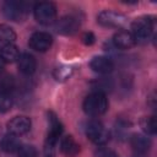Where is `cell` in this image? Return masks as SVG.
Wrapping results in <instances>:
<instances>
[{"label":"cell","mask_w":157,"mask_h":157,"mask_svg":"<svg viewBox=\"0 0 157 157\" xmlns=\"http://www.w3.org/2000/svg\"><path fill=\"white\" fill-rule=\"evenodd\" d=\"M0 47H1V45H0Z\"/></svg>","instance_id":"obj_30"},{"label":"cell","mask_w":157,"mask_h":157,"mask_svg":"<svg viewBox=\"0 0 157 157\" xmlns=\"http://www.w3.org/2000/svg\"><path fill=\"white\" fill-rule=\"evenodd\" d=\"M45 157H53V156H52V155H47Z\"/></svg>","instance_id":"obj_28"},{"label":"cell","mask_w":157,"mask_h":157,"mask_svg":"<svg viewBox=\"0 0 157 157\" xmlns=\"http://www.w3.org/2000/svg\"><path fill=\"white\" fill-rule=\"evenodd\" d=\"M29 4L22 1H5L1 5V12L4 17L11 21H22L28 12Z\"/></svg>","instance_id":"obj_5"},{"label":"cell","mask_w":157,"mask_h":157,"mask_svg":"<svg viewBox=\"0 0 157 157\" xmlns=\"http://www.w3.org/2000/svg\"><path fill=\"white\" fill-rule=\"evenodd\" d=\"M60 150L63 155L66 157H76L77 153L80 152V145L76 142V140L71 135H67L61 139Z\"/></svg>","instance_id":"obj_15"},{"label":"cell","mask_w":157,"mask_h":157,"mask_svg":"<svg viewBox=\"0 0 157 157\" xmlns=\"http://www.w3.org/2000/svg\"><path fill=\"white\" fill-rule=\"evenodd\" d=\"M97 22L107 28H121L126 25L128 18L120 12L112 10H103L98 13Z\"/></svg>","instance_id":"obj_6"},{"label":"cell","mask_w":157,"mask_h":157,"mask_svg":"<svg viewBox=\"0 0 157 157\" xmlns=\"http://www.w3.org/2000/svg\"><path fill=\"white\" fill-rule=\"evenodd\" d=\"M12 98L10 94L7 93H2L0 92V112L4 113V112H7L11 109L12 107Z\"/></svg>","instance_id":"obj_23"},{"label":"cell","mask_w":157,"mask_h":157,"mask_svg":"<svg viewBox=\"0 0 157 157\" xmlns=\"http://www.w3.org/2000/svg\"><path fill=\"white\" fill-rule=\"evenodd\" d=\"M33 13L37 22L44 26L53 25L56 21V6L53 2H37L33 7Z\"/></svg>","instance_id":"obj_4"},{"label":"cell","mask_w":157,"mask_h":157,"mask_svg":"<svg viewBox=\"0 0 157 157\" xmlns=\"http://www.w3.org/2000/svg\"><path fill=\"white\" fill-rule=\"evenodd\" d=\"M5 64H6V63H5V61L1 59V56H0V72L4 70V67H5Z\"/></svg>","instance_id":"obj_26"},{"label":"cell","mask_w":157,"mask_h":157,"mask_svg":"<svg viewBox=\"0 0 157 157\" xmlns=\"http://www.w3.org/2000/svg\"><path fill=\"white\" fill-rule=\"evenodd\" d=\"M80 28V22L74 16H64L55 21V29L64 36H72Z\"/></svg>","instance_id":"obj_10"},{"label":"cell","mask_w":157,"mask_h":157,"mask_svg":"<svg viewBox=\"0 0 157 157\" xmlns=\"http://www.w3.org/2000/svg\"><path fill=\"white\" fill-rule=\"evenodd\" d=\"M0 56L5 63H13L20 58V50L15 44H5L0 47Z\"/></svg>","instance_id":"obj_17"},{"label":"cell","mask_w":157,"mask_h":157,"mask_svg":"<svg viewBox=\"0 0 157 157\" xmlns=\"http://www.w3.org/2000/svg\"><path fill=\"white\" fill-rule=\"evenodd\" d=\"M16 39L15 31L7 25H0V45L13 44Z\"/></svg>","instance_id":"obj_19"},{"label":"cell","mask_w":157,"mask_h":157,"mask_svg":"<svg viewBox=\"0 0 157 157\" xmlns=\"http://www.w3.org/2000/svg\"><path fill=\"white\" fill-rule=\"evenodd\" d=\"M15 88V80L10 75H5L0 78V92L10 94L11 91Z\"/></svg>","instance_id":"obj_21"},{"label":"cell","mask_w":157,"mask_h":157,"mask_svg":"<svg viewBox=\"0 0 157 157\" xmlns=\"http://www.w3.org/2000/svg\"><path fill=\"white\" fill-rule=\"evenodd\" d=\"M72 72H74L72 66H70V65H60V66L55 67L53 75H54L56 81L63 82V81H66L72 75Z\"/></svg>","instance_id":"obj_20"},{"label":"cell","mask_w":157,"mask_h":157,"mask_svg":"<svg viewBox=\"0 0 157 157\" xmlns=\"http://www.w3.org/2000/svg\"><path fill=\"white\" fill-rule=\"evenodd\" d=\"M140 126L144 132L147 135H155L157 132V123H156V117L155 115H148V117H142L140 119Z\"/></svg>","instance_id":"obj_18"},{"label":"cell","mask_w":157,"mask_h":157,"mask_svg":"<svg viewBox=\"0 0 157 157\" xmlns=\"http://www.w3.org/2000/svg\"><path fill=\"white\" fill-rule=\"evenodd\" d=\"M0 132H1V126H0Z\"/></svg>","instance_id":"obj_29"},{"label":"cell","mask_w":157,"mask_h":157,"mask_svg":"<svg viewBox=\"0 0 157 157\" xmlns=\"http://www.w3.org/2000/svg\"><path fill=\"white\" fill-rule=\"evenodd\" d=\"M129 141L135 153H147L152 144L151 139L147 137V135H142V134H134Z\"/></svg>","instance_id":"obj_13"},{"label":"cell","mask_w":157,"mask_h":157,"mask_svg":"<svg viewBox=\"0 0 157 157\" xmlns=\"http://www.w3.org/2000/svg\"><path fill=\"white\" fill-rule=\"evenodd\" d=\"M94 157H118V155L108 147H98L94 151Z\"/></svg>","instance_id":"obj_24"},{"label":"cell","mask_w":157,"mask_h":157,"mask_svg":"<svg viewBox=\"0 0 157 157\" xmlns=\"http://www.w3.org/2000/svg\"><path fill=\"white\" fill-rule=\"evenodd\" d=\"M18 157H37L38 152L37 148L32 145H21L18 151H17Z\"/></svg>","instance_id":"obj_22"},{"label":"cell","mask_w":157,"mask_h":157,"mask_svg":"<svg viewBox=\"0 0 157 157\" xmlns=\"http://www.w3.org/2000/svg\"><path fill=\"white\" fill-rule=\"evenodd\" d=\"M86 136L96 145L102 146L105 145L110 140V132L109 130L98 120H91L86 125Z\"/></svg>","instance_id":"obj_3"},{"label":"cell","mask_w":157,"mask_h":157,"mask_svg":"<svg viewBox=\"0 0 157 157\" xmlns=\"http://www.w3.org/2000/svg\"><path fill=\"white\" fill-rule=\"evenodd\" d=\"M113 44L118 49L126 50V49H131L136 44V40H135L134 36L131 34V32H129V31H118L113 36Z\"/></svg>","instance_id":"obj_12"},{"label":"cell","mask_w":157,"mask_h":157,"mask_svg":"<svg viewBox=\"0 0 157 157\" xmlns=\"http://www.w3.org/2000/svg\"><path fill=\"white\" fill-rule=\"evenodd\" d=\"M134 157H146V153H135Z\"/></svg>","instance_id":"obj_27"},{"label":"cell","mask_w":157,"mask_h":157,"mask_svg":"<svg viewBox=\"0 0 157 157\" xmlns=\"http://www.w3.org/2000/svg\"><path fill=\"white\" fill-rule=\"evenodd\" d=\"M17 66L23 75H32L37 67L36 58L29 53H22L17 60Z\"/></svg>","instance_id":"obj_14"},{"label":"cell","mask_w":157,"mask_h":157,"mask_svg":"<svg viewBox=\"0 0 157 157\" xmlns=\"http://www.w3.org/2000/svg\"><path fill=\"white\" fill-rule=\"evenodd\" d=\"M48 135H47V148H53L59 141L63 132V124L53 112H48Z\"/></svg>","instance_id":"obj_7"},{"label":"cell","mask_w":157,"mask_h":157,"mask_svg":"<svg viewBox=\"0 0 157 157\" xmlns=\"http://www.w3.org/2000/svg\"><path fill=\"white\" fill-rule=\"evenodd\" d=\"M90 67L92 69V71L97 74L105 75V74H109L114 69V64L110 58L104 56V55H98V56H94L90 61Z\"/></svg>","instance_id":"obj_11"},{"label":"cell","mask_w":157,"mask_h":157,"mask_svg":"<svg viewBox=\"0 0 157 157\" xmlns=\"http://www.w3.org/2000/svg\"><path fill=\"white\" fill-rule=\"evenodd\" d=\"M81 39H82V43H83V44H86V45H92V44L94 43V40H96V37H94V34H93L92 32H85V33L82 34Z\"/></svg>","instance_id":"obj_25"},{"label":"cell","mask_w":157,"mask_h":157,"mask_svg":"<svg viewBox=\"0 0 157 157\" xmlns=\"http://www.w3.org/2000/svg\"><path fill=\"white\" fill-rule=\"evenodd\" d=\"M20 146H21L20 140L17 139V136H15L12 134L4 135L1 137V140H0V148L4 152H7V153L17 152L18 148H20Z\"/></svg>","instance_id":"obj_16"},{"label":"cell","mask_w":157,"mask_h":157,"mask_svg":"<svg viewBox=\"0 0 157 157\" xmlns=\"http://www.w3.org/2000/svg\"><path fill=\"white\" fill-rule=\"evenodd\" d=\"M155 29V18L151 16H141L132 21L131 34L134 36L136 43L146 40L151 37Z\"/></svg>","instance_id":"obj_2"},{"label":"cell","mask_w":157,"mask_h":157,"mask_svg":"<svg viewBox=\"0 0 157 157\" xmlns=\"http://www.w3.org/2000/svg\"><path fill=\"white\" fill-rule=\"evenodd\" d=\"M53 44V38L48 32H34L28 40V45L36 50L44 53L47 52Z\"/></svg>","instance_id":"obj_9"},{"label":"cell","mask_w":157,"mask_h":157,"mask_svg":"<svg viewBox=\"0 0 157 157\" xmlns=\"http://www.w3.org/2000/svg\"><path fill=\"white\" fill-rule=\"evenodd\" d=\"M31 119L26 115H17V117H13L12 119H10L7 121V131L9 134H12L15 136H20V135H23L26 134L27 131H29L31 129Z\"/></svg>","instance_id":"obj_8"},{"label":"cell","mask_w":157,"mask_h":157,"mask_svg":"<svg viewBox=\"0 0 157 157\" xmlns=\"http://www.w3.org/2000/svg\"><path fill=\"white\" fill-rule=\"evenodd\" d=\"M82 108L87 115H91V117L102 115L108 109V98L105 93L94 91L85 98L82 103Z\"/></svg>","instance_id":"obj_1"}]
</instances>
